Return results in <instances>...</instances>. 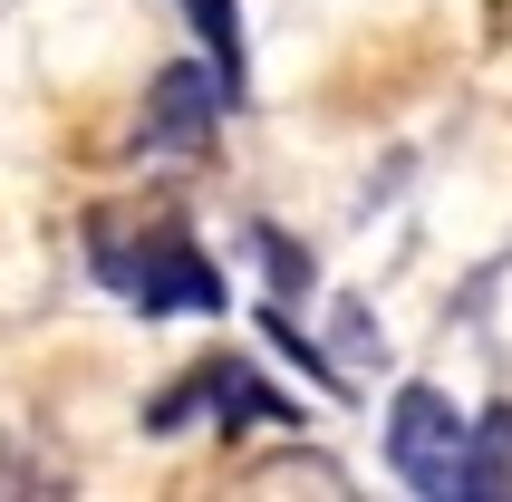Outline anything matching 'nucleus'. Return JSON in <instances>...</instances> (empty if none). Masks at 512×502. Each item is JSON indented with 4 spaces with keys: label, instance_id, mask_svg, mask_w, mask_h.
Segmentation results:
<instances>
[{
    "label": "nucleus",
    "instance_id": "2",
    "mask_svg": "<svg viewBox=\"0 0 512 502\" xmlns=\"http://www.w3.org/2000/svg\"><path fill=\"white\" fill-rule=\"evenodd\" d=\"M464 445H474V416H464L445 387H397L387 464H397L416 493H464Z\"/></svg>",
    "mask_w": 512,
    "mask_h": 502
},
{
    "label": "nucleus",
    "instance_id": "1",
    "mask_svg": "<svg viewBox=\"0 0 512 502\" xmlns=\"http://www.w3.org/2000/svg\"><path fill=\"white\" fill-rule=\"evenodd\" d=\"M97 271H107L116 290L145 309V319H174V309H223V271H213V261H203L174 223H155V232L97 223Z\"/></svg>",
    "mask_w": 512,
    "mask_h": 502
},
{
    "label": "nucleus",
    "instance_id": "6",
    "mask_svg": "<svg viewBox=\"0 0 512 502\" xmlns=\"http://www.w3.org/2000/svg\"><path fill=\"white\" fill-rule=\"evenodd\" d=\"M184 20H194V39L213 49L223 87H242V10H232V0H184Z\"/></svg>",
    "mask_w": 512,
    "mask_h": 502
},
{
    "label": "nucleus",
    "instance_id": "7",
    "mask_svg": "<svg viewBox=\"0 0 512 502\" xmlns=\"http://www.w3.org/2000/svg\"><path fill=\"white\" fill-rule=\"evenodd\" d=\"M252 251L271 261V290H310V261H300V251H290L281 232H252Z\"/></svg>",
    "mask_w": 512,
    "mask_h": 502
},
{
    "label": "nucleus",
    "instance_id": "4",
    "mask_svg": "<svg viewBox=\"0 0 512 502\" xmlns=\"http://www.w3.org/2000/svg\"><path fill=\"white\" fill-rule=\"evenodd\" d=\"M203 396H213V406H232L223 425H300V406H281L252 367H203Z\"/></svg>",
    "mask_w": 512,
    "mask_h": 502
},
{
    "label": "nucleus",
    "instance_id": "5",
    "mask_svg": "<svg viewBox=\"0 0 512 502\" xmlns=\"http://www.w3.org/2000/svg\"><path fill=\"white\" fill-rule=\"evenodd\" d=\"M503 483H512V406H493V416L474 425V445H464V493L493 502Z\"/></svg>",
    "mask_w": 512,
    "mask_h": 502
},
{
    "label": "nucleus",
    "instance_id": "3",
    "mask_svg": "<svg viewBox=\"0 0 512 502\" xmlns=\"http://www.w3.org/2000/svg\"><path fill=\"white\" fill-rule=\"evenodd\" d=\"M232 107V87H223V68H165L155 78V107H145V145H203L213 136V116Z\"/></svg>",
    "mask_w": 512,
    "mask_h": 502
}]
</instances>
